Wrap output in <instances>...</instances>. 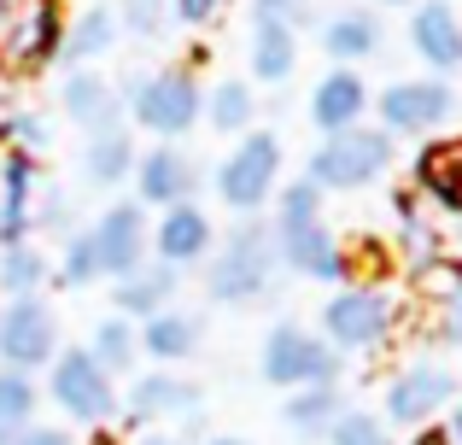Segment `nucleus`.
<instances>
[{"label": "nucleus", "instance_id": "1", "mask_svg": "<svg viewBox=\"0 0 462 445\" xmlns=\"http://www.w3.org/2000/svg\"><path fill=\"white\" fill-rule=\"evenodd\" d=\"M275 270H282V252H275V223L270 218H240V223H228L223 246L211 252L205 293L223 299V305H258V299L270 293Z\"/></svg>", "mask_w": 462, "mask_h": 445}, {"label": "nucleus", "instance_id": "2", "mask_svg": "<svg viewBox=\"0 0 462 445\" xmlns=\"http://www.w3.org/2000/svg\"><path fill=\"white\" fill-rule=\"evenodd\" d=\"M124 117H135V129H147L152 141H181L205 124V77L181 65L147 70L124 88Z\"/></svg>", "mask_w": 462, "mask_h": 445}, {"label": "nucleus", "instance_id": "3", "mask_svg": "<svg viewBox=\"0 0 462 445\" xmlns=\"http://www.w3.org/2000/svg\"><path fill=\"white\" fill-rule=\"evenodd\" d=\"M393 159H398V141L386 135V129L357 124V129H339V135L316 141L305 176L322 188V194H357V188L381 182V176L393 171Z\"/></svg>", "mask_w": 462, "mask_h": 445}, {"label": "nucleus", "instance_id": "4", "mask_svg": "<svg viewBox=\"0 0 462 445\" xmlns=\"http://www.w3.org/2000/svg\"><path fill=\"white\" fill-rule=\"evenodd\" d=\"M282 164H287L282 135H275V129H246V135L223 153V164L211 171V188H217V199H223L228 211L258 218V211L275 199V188H282Z\"/></svg>", "mask_w": 462, "mask_h": 445}, {"label": "nucleus", "instance_id": "5", "mask_svg": "<svg viewBox=\"0 0 462 445\" xmlns=\"http://www.w3.org/2000/svg\"><path fill=\"white\" fill-rule=\"evenodd\" d=\"M393 334H398V299L381 282H346L322 305V340L339 357L346 352H381Z\"/></svg>", "mask_w": 462, "mask_h": 445}, {"label": "nucleus", "instance_id": "6", "mask_svg": "<svg viewBox=\"0 0 462 445\" xmlns=\"http://www.w3.org/2000/svg\"><path fill=\"white\" fill-rule=\"evenodd\" d=\"M339 352L322 340V334H310L305 322L282 317L270 334H263V352H258V375L270 381V387H339Z\"/></svg>", "mask_w": 462, "mask_h": 445}, {"label": "nucleus", "instance_id": "7", "mask_svg": "<svg viewBox=\"0 0 462 445\" xmlns=\"http://www.w3.org/2000/svg\"><path fill=\"white\" fill-rule=\"evenodd\" d=\"M47 393H53V404L82 428H106L124 411L117 381L88 357V346H59V357L47 364Z\"/></svg>", "mask_w": 462, "mask_h": 445}, {"label": "nucleus", "instance_id": "8", "mask_svg": "<svg viewBox=\"0 0 462 445\" xmlns=\"http://www.w3.org/2000/svg\"><path fill=\"white\" fill-rule=\"evenodd\" d=\"M374 117H381L386 135H439L445 124L457 117V82L451 77H398L374 94Z\"/></svg>", "mask_w": 462, "mask_h": 445}, {"label": "nucleus", "instance_id": "9", "mask_svg": "<svg viewBox=\"0 0 462 445\" xmlns=\"http://www.w3.org/2000/svg\"><path fill=\"white\" fill-rule=\"evenodd\" d=\"M65 6L59 0H6V18H0V59L12 70H47L59 65V47H65Z\"/></svg>", "mask_w": 462, "mask_h": 445}, {"label": "nucleus", "instance_id": "10", "mask_svg": "<svg viewBox=\"0 0 462 445\" xmlns=\"http://www.w3.org/2000/svg\"><path fill=\"white\" fill-rule=\"evenodd\" d=\"M117 422H135V428L181 422L188 434H199L205 428V393L193 387L188 375H176V369H141V375L129 381V399H124V411H117Z\"/></svg>", "mask_w": 462, "mask_h": 445}, {"label": "nucleus", "instance_id": "11", "mask_svg": "<svg viewBox=\"0 0 462 445\" xmlns=\"http://www.w3.org/2000/svg\"><path fill=\"white\" fill-rule=\"evenodd\" d=\"M451 404H457V369L439 364V357H416V364H404L393 381H386L381 422L386 428H421L439 411H451Z\"/></svg>", "mask_w": 462, "mask_h": 445}, {"label": "nucleus", "instance_id": "12", "mask_svg": "<svg viewBox=\"0 0 462 445\" xmlns=\"http://www.w3.org/2000/svg\"><path fill=\"white\" fill-rule=\"evenodd\" d=\"M59 357V317L47 299H12L0 311V369L35 375Z\"/></svg>", "mask_w": 462, "mask_h": 445}, {"label": "nucleus", "instance_id": "13", "mask_svg": "<svg viewBox=\"0 0 462 445\" xmlns=\"http://www.w3.org/2000/svg\"><path fill=\"white\" fill-rule=\"evenodd\" d=\"M275 252H282V270L305 275V282H334V287L351 282V252L322 218L275 223Z\"/></svg>", "mask_w": 462, "mask_h": 445}, {"label": "nucleus", "instance_id": "14", "mask_svg": "<svg viewBox=\"0 0 462 445\" xmlns=\"http://www.w3.org/2000/svg\"><path fill=\"white\" fill-rule=\"evenodd\" d=\"M88 235H94V252H100V275H112V282L135 275L152 252V218L135 199H112Z\"/></svg>", "mask_w": 462, "mask_h": 445}, {"label": "nucleus", "instance_id": "15", "mask_svg": "<svg viewBox=\"0 0 462 445\" xmlns=\"http://www.w3.org/2000/svg\"><path fill=\"white\" fill-rule=\"evenodd\" d=\"M410 53L428 65V77L462 70V12L457 0H416L410 6Z\"/></svg>", "mask_w": 462, "mask_h": 445}, {"label": "nucleus", "instance_id": "16", "mask_svg": "<svg viewBox=\"0 0 462 445\" xmlns=\"http://www.w3.org/2000/svg\"><path fill=\"white\" fill-rule=\"evenodd\" d=\"M410 188L439 218H462V135H428L410 159Z\"/></svg>", "mask_w": 462, "mask_h": 445}, {"label": "nucleus", "instance_id": "17", "mask_svg": "<svg viewBox=\"0 0 462 445\" xmlns=\"http://www.w3.org/2000/svg\"><path fill=\"white\" fill-rule=\"evenodd\" d=\"M129 182H135V206L170 211V206H181V199H193V188H199V164H193L176 141H158V147L141 153V164H135Z\"/></svg>", "mask_w": 462, "mask_h": 445}, {"label": "nucleus", "instance_id": "18", "mask_svg": "<svg viewBox=\"0 0 462 445\" xmlns=\"http://www.w3.org/2000/svg\"><path fill=\"white\" fill-rule=\"evenodd\" d=\"M217 252V223L205 218L199 199H181V206L158 211L152 218V258L170 264V270H188V264H205Z\"/></svg>", "mask_w": 462, "mask_h": 445}, {"label": "nucleus", "instance_id": "19", "mask_svg": "<svg viewBox=\"0 0 462 445\" xmlns=\"http://www.w3.org/2000/svg\"><path fill=\"white\" fill-rule=\"evenodd\" d=\"M35 194H42V159L35 153H0V246L30 240Z\"/></svg>", "mask_w": 462, "mask_h": 445}, {"label": "nucleus", "instance_id": "20", "mask_svg": "<svg viewBox=\"0 0 462 445\" xmlns=\"http://www.w3.org/2000/svg\"><path fill=\"white\" fill-rule=\"evenodd\" d=\"M316 42H322L328 65H339V70H363L374 53H381V42H386L381 12H374V6H339L334 18H322Z\"/></svg>", "mask_w": 462, "mask_h": 445}, {"label": "nucleus", "instance_id": "21", "mask_svg": "<svg viewBox=\"0 0 462 445\" xmlns=\"http://www.w3.org/2000/svg\"><path fill=\"white\" fill-rule=\"evenodd\" d=\"M374 94L369 82H363V70H328V77H316L310 88V129H322V135H339V129H357L363 117H369Z\"/></svg>", "mask_w": 462, "mask_h": 445}, {"label": "nucleus", "instance_id": "22", "mask_svg": "<svg viewBox=\"0 0 462 445\" xmlns=\"http://www.w3.org/2000/svg\"><path fill=\"white\" fill-rule=\"evenodd\" d=\"M59 112H65L77 129L100 135V129L124 124V88L106 82L100 70H65V82H59Z\"/></svg>", "mask_w": 462, "mask_h": 445}, {"label": "nucleus", "instance_id": "23", "mask_svg": "<svg viewBox=\"0 0 462 445\" xmlns=\"http://www.w3.org/2000/svg\"><path fill=\"white\" fill-rule=\"evenodd\" d=\"M117 42H124V23H117V12L106 6V0H88V6H82L77 18L65 23V47H59V65H65V70H94Z\"/></svg>", "mask_w": 462, "mask_h": 445}, {"label": "nucleus", "instance_id": "24", "mask_svg": "<svg viewBox=\"0 0 462 445\" xmlns=\"http://www.w3.org/2000/svg\"><path fill=\"white\" fill-rule=\"evenodd\" d=\"M246 65H252V82H287L299 70V23L287 18H252V35H246Z\"/></svg>", "mask_w": 462, "mask_h": 445}, {"label": "nucleus", "instance_id": "25", "mask_svg": "<svg viewBox=\"0 0 462 445\" xmlns=\"http://www.w3.org/2000/svg\"><path fill=\"white\" fill-rule=\"evenodd\" d=\"M141 164V147H135V129L117 124V129H100V135H82V182L88 188H124Z\"/></svg>", "mask_w": 462, "mask_h": 445}, {"label": "nucleus", "instance_id": "26", "mask_svg": "<svg viewBox=\"0 0 462 445\" xmlns=\"http://www.w3.org/2000/svg\"><path fill=\"white\" fill-rule=\"evenodd\" d=\"M176 287H181V270H170V264L147 258L135 275L112 282V305H117V317L147 322V317H158V311H170V305H176Z\"/></svg>", "mask_w": 462, "mask_h": 445}, {"label": "nucleus", "instance_id": "27", "mask_svg": "<svg viewBox=\"0 0 462 445\" xmlns=\"http://www.w3.org/2000/svg\"><path fill=\"white\" fill-rule=\"evenodd\" d=\"M199 340H205V322L181 305H170V311L141 322V357H152V364H188L199 352Z\"/></svg>", "mask_w": 462, "mask_h": 445}, {"label": "nucleus", "instance_id": "28", "mask_svg": "<svg viewBox=\"0 0 462 445\" xmlns=\"http://www.w3.org/2000/svg\"><path fill=\"white\" fill-rule=\"evenodd\" d=\"M205 124L223 141H240L246 129H258V88L240 77H217L205 82Z\"/></svg>", "mask_w": 462, "mask_h": 445}, {"label": "nucleus", "instance_id": "29", "mask_svg": "<svg viewBox=\"0 0 462 445\" xmlns=\"http://www.w3.org/2000/svg\"><path fill=\"white\" fill-rule=\"evenodd\" d=\"M88 357L106 369V375H129L135 381L141 375V322H129V317H100L94 322V334H88Z\"/></svg>", "mask_w": 462, "mask_h": 445}, {"label": "nucleus", "instance_id": "30", "mask_svg": "<svg viewBox=\"0 0 462 445\" xmlns=\"http://www.w3.org/2000/svg\"><path fill=\"white\" fill-rule=\"evenodd\" d=\"M339 416H346V393L339 387H299L293 399H287L282 422H287V434H299V440H328Z\"/></svg>", "mask_w": 462, "mask_h": 445}, {"label": "nucleus", "instance_id": "31", "mask_svg": "<svg viewBox=\"0 0 462 445\" xmlns=\"http://www.w3.org/2000/svg\"><path fill=\"white\" fill-rule=\"evenodd\" d=\"M47 275H53V264H47V252L35 246V240L0 246V293L6 299H42Z\"/></svg>", "mask_w": 462, "mask_h": 445}, {"label": "nucleus", "instance_id": "32", "mask_svg": "<svg viewBox=\"0 0 462 445\" xmlns=\"http://www.w3.org/2000/svg\"><path fill=\"white\" fill-rule=\"evenodd\" d=\"M53 282L70 287V293H82V287L100 282V252H94V235H88V228H70V235H65V252H59Z\"/></svg>", "mask_w": 462, "mask_h": 445}, {"label": "nucleus", "instance_id": "33", "mask_svg": "<svg viewBox=\"0 0 462 445\" xmlns=\"http://www.w3.org/2000/svg\"><path fill=\"white\" fill-rule=\"evenodd\" d=\"M35 422V375L0 369V434H18Z\"/></svg>", "mask_w": 462, "mask_h": 445}, {"label": "nucleus", "instance_id": "34", "mask_svg": "<svg viewBox=\"0 0 462 445\" xmlns=\"http://www.w3.org/2000/svg\"><path fill=\"white\" fill-rule=\"evenodd\" d=\"M112 12L135 42H164V30H170V0H117Z\"/></svg>", "mask_w": 462, "mask_h": 445}, {"label": "nucleus", "instance_id": "35", "mask_svg": "<svg viewBox=\"0 0 462 445\" xmlns=\"http://www.w3.org/2000/svg\"><path fill=\"white\" fill-rule=\"evenodd\" d=\"M42 147H47V117L42 112L0 117V153H35V159H42Z\"/></svg>", "mask_w": 462, "mask_h": 445}, {"label": "nucleus", "instance_id": "36", "mask_svg": "<svg viewBox=\"0 0 462 445\" xmlns=\"http://www.w3.org/2000/svg\"><path fill=\"white\" fill-rule=\"evenodd\" d=\"M328 445H393V428L374 411H346L334 422V434H328Z\"/></svg>", "mask_w": 462, "mask_h": 445}, {"label": "nucleus", "instance_id": "37", "mask_svg": "<svg viewBox=\"0 0 462 445\" xmlns=\"http://www.w3.org/2000/svg\"><path fill=\"white\" fill-rule=\"evenodd\" d=\"M416 287H421V293H433V299L445 305V299H457V293H462V264H451V258L421 264V270H416Z\"/></svg>", "mask_w": 462, "mask_h": 445}, {"label": "nucleus", "instance_id": "38", "mask_svg": "<svg viewBox=\"0 0 462 445\" xmlns=\"http://www.w3.org/2000/svg\"><path fill=\"white\" fill-rule=\"evenodd\" d=\"M223 6H228V0H170V18L188 23V30H205V23L223 18Z\"/></svg>", "mask_w": 462, "mask_h": 445}, {"label": "nucleus", "instance_id": "39", "mask_svg": "<svg viewBox=\"0 0 462 445\" xmlns=\"http://www.w3.org/2000/svg\"><path fill=\"white\" fill-rule=\"evenodd\" d=\"M35 228L70 235V199H65V194H35Z\"/></svg>", "mask_w": 462, "mask_h": 445}, {"label": "nucleus", "instance_id": "40", "mask_svg": "<svg viewBox=\"0 0 462 445\" xmlns=\"http://www.w3.org/2000/svg\"><path fill=\"white\" fill-rule=\"evenodd\" d=\"M0 445H77V440L53 422H30V428H18V434H0Z\"/></svg>", "mask_w": 462, "mask_h": 445}, {"label": "nucleus", "instance_id": "41", "mask_svg": "<svg viewBox=\"0 0 462 445\" xmlns=\"http://www.w3.org/2000/svg\"><path fill=\"white\" fill-rule=\"evenodd\" d=\"M252 18H287V23H305L310 6L305 0H252Z\"/></svg>", "mask_w": 462, "mask_h": 445}, {"label": "nucleus", "instance_id": "42", "mask_svg": "<svg viewBox=\"0 0 462 445\" xmlns=\"http://www.w3.org/2000/svg\"><path fill=\"white\" fill-rule=\"evenodd\" d=\"M439 334H445L451 346H462V293H457V299H445V305H439Z\"/></svg>", "mask_w": 462, "mask_h": 445}, {"label": "nucleus", "instance_id": "43", "mask_svg": "<svg viewBox=\"0 0 462 445\" xmlns=\"http://www.w3.org/2000/svg\"><path fill=\"white\" fill-rule=\"evenodd\" d=\"M410 445H451V440H445V422H421L410 428Z\"/></svg>", "mask_w": 462, "mask_h": 445}, {"label": "nucleus", "instance_id": "44", "mask_svg": "<svg viewBox=\"0 0 462 445\" xmlns=\"http://www.w3.org/2000/svg\"><path fill=\"white\" fill-rule=\"evenodd\" d=\"M445 440L462 445V404H457V411H445Z\"/></svg>", "mask_w": 462, "mask_h": 445}, {"label": "nucleus", "instance_id": "45", "mask_svg": "<svg viewBox=\"0 0 462 445\" xmlns=\"http://www.w3.org/2000/svg\"><path fill=\"white\" fill-rule=\"evenodd\" d=\"M135 445H188V440H181V434H141Z\"/></svg>", "mask_w": 462, "mask_h": 445}, {"label": "nucleus", "instance_id": "46", "mask_svg": "<svg viewBox=\"0 0 462 445\" xmlns=\"http://www.w3.org/2000/svg\"><path fill=\"white\" fill-rule=\"evenodd\" d=\"M205 445H252V440H240V434H217V440H205Z\"/></svg>", "mask_w": 462, "mask_h": 445}, {"label": "nucleus", "instance_id": "47", "mask_svg": "<svg viewBox=\"0 0 462 445\" xmlns=\"http://www.w3.org/2000/svg\"><path fill=\"white\" fill-rule=\"evenodd\" d=\"M369 6H374V12H381V6H404V12H410L416 0H369Z\"/></svg>", "mask_w": 462, "mask_h": 445}, {"label": "nucleus", "instance_id": "48", "mask_svg": "<svg viewBox=\"0 0 462 445\" xmlns=\"http://www.w3.org/2000/svg\"><path fill=\"white\" fill-rule=\"evenodd\" d=\"M0 18H6V0H0Z\"/></svg>", "mask_w": 462, "mask_h": 445}, {"label": "nucleus", "instance_id": "49", "mask_svg": "<svg viewBox=\"0 0 462 445\" xmlns=\"http://www.w3.org/2000/svg\"><path fill=\"white\" fill-rule=\"evenodd\" d=\"M457 12H462V0H457Z\"/></svg>", "mask_w": 462, "mask_h": 445}]
</instances>
